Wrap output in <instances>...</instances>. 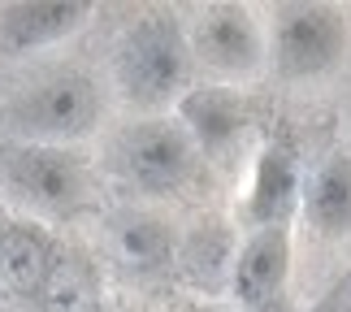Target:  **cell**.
I'll use <instances>...</instances> for the list:
<instances>
[{"label": "cell", "mask_w": 351, "mask_h": 312, "mask_svg": "<svg viewBox=\"0 0 351 312\" xmlns=\"http://www.w3.org/2000/svg\"><path fill=\"white\" fill-rule=\"evenodd\" d=\"M195 83L186 22L165 5L139 9L121 22L109 48V96L126 117L173 113Z\"/></svg>", "instance_id": "6da1fadb"}, {"label": "cell", "mask_w": 351, "mask_h": 312, "mask_svg": "<svg viewBox=\"0 0 351 312\" xmlns=\"http://www.w3.org/2000/svg\"><path fill=\"white\" fill-rule=\"evenodd\" d=\"M109 83L78 65H52L26 78L5 100V126L13 143H52V147H83L100 139L109 117Z\"/></svg>", "instance_id": "7a4b0ae2"}, {"label": "cell", "mask_w": 351, "mask_h": 312, "mask_svg": "<svg viewBox=\"0 0 351 312\" xmlns=\"http://www.w3.org/2000/svg\"><path fill=\"white\" fill-rule=\"evenodd\" d=\"M0 195L13 217L52 226L74 221L96 204V160L87 147L5 143L0 147Z\"/></svg>", "instance_id": "3957f363"}, {"label": "cell", "mask_w": 351, "mask_h": 312, "mask_svg": "<svg viewBox=\"0 0 351 312\" xmlns=\"http://www.w3.org/2000/svg\"><path fill=\"white\" fill-rule=\"evenodd\" d=\"M199 147L178 113L160 117H126L104 134V169L117 187L139 200H169L182 195L199 178Z\"/></svg>", "instance_id": "277c9868"}, {"label": "cell", "mask_w": 351, "mask_h": 312, "mask_svg": "<svg viewBox=\"0 0 351 312\" xmlns=\"http://www.w3.org/2000/svg\"><path fill=\"white\" fill-rule=\"evenodd\" d=\"M186 44H191L195 74H204L213 87H247L252 78L269 70V35L265 13L239 0L199 5L186 18Z\"/></svg>", "instance_id": "5b68a950"}, {"label": "cell", "mask_w": 351, "mask_h": 312, "mask_svg": "<svg viewBox=\"0 0 351 312\" xmlns=\"http://www.w3.org/2000/svg\"><path fill=\"white\" fill-rule=\"evenodd\" d=\"M269 35V70L282 83H313L339 70L351 44L347 13L321 0H291V5L265 9Z\"/></svg>", "instance_id": "8992f818"}, {"label": "cell", "mask_w": 351, "mask_h": 312, "mask_svg": "<svg viewBox=\"0 0 351 312\" xmlns=\"http://www.w3.org/2000/svg\"><path fill=\"white\" fill-rule=\"evenodd\" d=\"M295 226L247 230L230 261V300L239 312H291Z\"/></svg>", "instance_id": "52a82bcc"}, {"label": "cell", "mask_w": 351, "mask_h": 312, "mask_svg": "<svg viewBox=\"0 0 351 312\" xmlns=\"http://www.w3.org/2000/svg\"><path fill=\"white\" fill-rule=\"evenodd\" d=\"M96 18L91 0H0V57L61 48Z\"/></svg>", "instance_id": "ba28073f"}, {"label": "cell", "mask_w": 351, "mask_h": 312, "mask_svg": "<svg viewBox=\"0 0 351 312\" xmlns=\"http://www.w3.org/2000/svg\"><path fill=\"white\" fill-rule=\"evenodd\" d=\"M300 195H304V169L291 143L269 139L252 160L247 191H243V226H295L300 217Z\"/></svg>", "instance_id": "9c48e42d"}, {"label": "cell", "mask_w": 351, "mask_h": 312, "mask_svg": "<svg viewBox=\"0 0 351 312\" xmlns=\"http://www.w3.org/2000/svg\"><path fill=\"white\" fill-rule=\"evenodd\" d=\"M61 248L48 226L13 217L0 226V287L18 300H44L57 287Z\"/></svg>", "instance_id": "30bf717a"}, {"label": "cell", "mask_w": 351, "mask_h": 312, "mask_svg": "<svg viewBox=\"0 0 351 312\" xmlns=\"http://www.w3.org/2000/svg\"><path fill=\"white\" fill-rule=\"evenodd\" d=\"M300 221L321 243L351 239V152H326L304 173Z\"/></svg>", "instance_id": "8fae6325"}, {"label": "cell", "mask_w": 351, "mask_h": 312, "mask_svg": "<svg viewBox=\"0 0 351 312\" xmlns=\"http://www.w3.org/2000/svg\"><path fill=\"white\" fill-rule=\"evenodd\" d=\"M178 113V121L186 130H191V139L199 147V156H221L230 152V147L239 143L243 126H247V117H243V100L234 87H191L186 91V100L173 108Z\"/></svg>", "instance_id": "7c38bea8"}, {"label": "cell", "mask_w": 351, "mask_h": 312, "mask_svg": "<svg viewBox=\"0 0 351 312\" xmlns=\"http://www.w3.org/2000/svg\"><path fill=\"white\" fill-rule=\"evenodd\" d=\"M109 243H113V256L130 269H160L173 252V239H169V226L156 221L152 213H117L113 226H109Z\"/></svg>", "instance_id": "4fadbf2b"}, {"label": "cell", "mask_w": 351, "mask_h": 312, "mask_svg": "<svg viewBox=\"0 0 351 312\" xmlns=\"http://www.w3.org/2000/svg\"><path fill=\"white\" fill-rule=\"evenodd\" d=\"M5 221H9V213H5V208H0V226H5Z\"/></svg>", "instance_id": "5bb4252c"}]
</instances>
